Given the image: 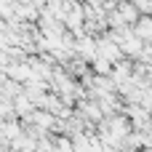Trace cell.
<instances>
[{"label":"cell","mask_w":152,"mask_h":152,"mask_svg":"<svg viewBox=\"0 0 152 152\" xmlns=\"http://www.w3.org/2000/svg\"><path fill=\"white\" fill-rule=\"evenodd\" d=\"M11 104H13V112H16V118H24V115H29L35 107H32V102H29V96L21 91V94H16L13 99H11Z\"/></svg>","instance_id":"1"},{"label":"cell","mask_w":152,"mask_h":152,"mask_svg":"<svg viewBox=\"0 0 152 152\" xmlns=\"http://www.w3.org/2000/svg\"><path fill=\"white\" fill-rule=\"evenodd\" d=\"M8 75H11V80L24 83L32 77V69H29V64H13V67H8Z\"/></svg>","instance_id":"2"},{"label":"cell","mask_w":152,"mask_h":152,"mask_svg":"<svg viewBox=\"0 0 152 152\" xmlns=\"http://www.w3.org/2000/svg\"><path fill=\"white\" fill-rule=\"evenodd\" d=\"M51 152H72V139H69L67 134H56Z\"/></svg>","instance_id":"3"},{"label":"cell","mask_w":152,"mask_h":152,"mask_svg":"<svg viewBox=\"0 0 152 152\" xmlns=\"http://www.w3.org/2000/svg\"><path fill=\"white\" fill-rule=\"evenodd\" d=\"M96 72H99V75H110V72H112V61H107V59L99 56V59H96Z\"/></svg>","instance_id":"4"},{"label":"cell","mask_w":152,"mask_h":152,"mask_svg":"<svg viewBox=\"0 0 152 152\" xmlns=\"http://www.w3.org/2000/svg\"><path fill=\"white\" fill-rule=\"evenodd\" d=\"M147 35H150V24L142 21V24H139V37H147Z\"/></svg>","instance_id":"5"},{"label":"cell","mask_w":152,"mask_h":152,"mask_svg":"<svg viewBox=\"0 0 152 152\" xmlns=\"http://www.w3.org/2000/svg\"><path fill=\"white\" fill-rule=\"evenodd\" d=\"M0 152H3V150H0Z\"/></svg>","instance_id":"6"}]
</instances>
